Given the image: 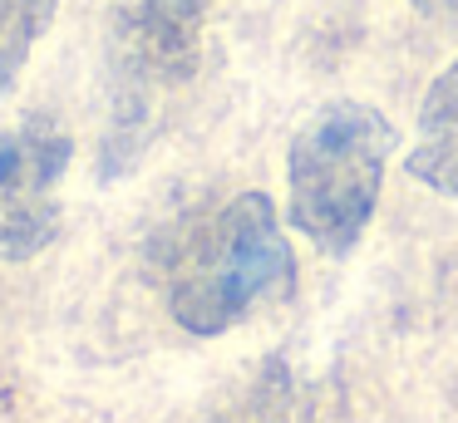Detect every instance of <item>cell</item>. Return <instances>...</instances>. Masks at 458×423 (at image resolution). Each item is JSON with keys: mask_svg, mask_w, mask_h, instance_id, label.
Masks as SVG:
<instances>
[{"mask_svg": "<svg viewBox=\"0 0 458 423\" xmlns=\"http://www.w3.org/2000/svg\"><path fill=\"white\" fill-rule=\"evenodd\" d=\"M60 0H0V94H11Z\"/></svg>", "mask_w": 458, "mask_h": 423, "instance_id": "7", "label": "cell"}, {"mask_svg": "<svg viewBox=\"0 0 458 423\" xmlns=\"http://www.w3.org/2000/svg\"><path fill=\"white\" fill-rule=\"evenodd\" d=\"M394 128L379 108L335 98L306 118L286 153V222L326 256L355 251L375 216Z\"/></svg>", "mask_w": 458, "mask_h": 423, "instance_id": "2", "label": "cell"}, {"mask_svg": "<svg viewBox=\"0 0 458 423\" xmlns=\"http://www.w3.org/2000/svg\"><path fill=\"white\" fill-rule=\"evenodd\" d=\"M70 133L50 114L0 128V261H30L60 236V177Z\"/></svg>", "mask_w": 458, "mask_h": 423, "instance_id": "4", "label": "cell"}, {"mask_svg": "<svg viewBox=\"0 0 458 423\" xmlns=\"http://www.w3.org/2000/svg\"><path fill=\"white\" fill-rule=\"evenodd\" d=\"M208 423H320V399L296 389V374L281 360H267L247 393Z\"/></svg>", "mask_w": 458, "mask_h": 423, "instance_id": "6", "label": "cell"}, {"mask_svg": "<svg viewBox=\"0 0 458 423\" xmlns=\"http://www.w3.org/2000/svg\"><path fill=\"white\" fill-rule=\"evenodd\" d=\"M208 0H114L109 5V79L114 114L104 133V177L129 173L158 138L163 108L202 69Z\"/></svg>", "mask_w": 458, "mask_h": 423, "instance_id": "3", "label": "cell"}, {"mask_svg": "<svg viewBox=\"0 0 458 423\" xmlns=\"http://www.w3.org/2000/svg\"><path fill=\"white\" fill-rule=\"evenodd\" d=\"M168 315L188 334H227L251 310L291 295L296 256L267 192H237L202 212L168 241L163 256Z\"/></svg>", "mask_w": 458, "mask_h": 423, "instance_id": "1", "label": "cell"}, {"mask_svg": "<svg viewBox=\"0 0 458 423\" xmlns=\"http://www.w3.org/2000/svg\"><path fill=\"white\" fill-rule=\"evenodd\" d=\"M409 177L444 197H458V59L428 84L419 104V143L404 157Z\"/></svg>", "mask_w": 458, "mask_h": 423, "instance_id": "5", "label": "cell"}, {"mask_svg": "<svg viewBox=\"0 0 458 423\" xmlns=\"http://www.w3.org/2000/svg\"><path fill=\"white\" fill-rule=\"evenodd\" d=\"M419 10H434V15H458V0H414Z\"/></svg>", "mask_w": 458, "mask_h": 423, "instance_id": "8", "label": "cell"}]
</instances>
